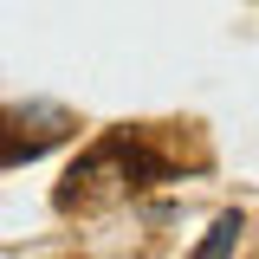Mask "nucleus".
Returning <instances> with one entry per match:
<instances>
[{
    "label": "nucleus",
    "instance_id": "2",
    "mask_svg": "<svg viewBox=\"0 0 259 259\" xmlns=\"http://www.w3.org/2000/svg\"><path fill=\"white\" fill-rule=\"evenodd\" d=\"M240 214H214V227H207V240L194 246V259H233V246H240Z\"/></svg>",
    "mask_w": 259,
    "mask_h": 259
},
{
    "label": "nucleus",
    "instance_id": "1",
    "mask_svg": "<svg viewBox=\"0 0 259 259\" xmlns=\"http://www.w3.org/2000/svg\"><path fill=\"white\" fill-rule=\"evenodd\" d=\"M65 136H71V110H59V104H7L0 110V168L39 162Z\"/></svg>",
    "mask_w": 259,
    "mask_h": 259
}]
</instances>
